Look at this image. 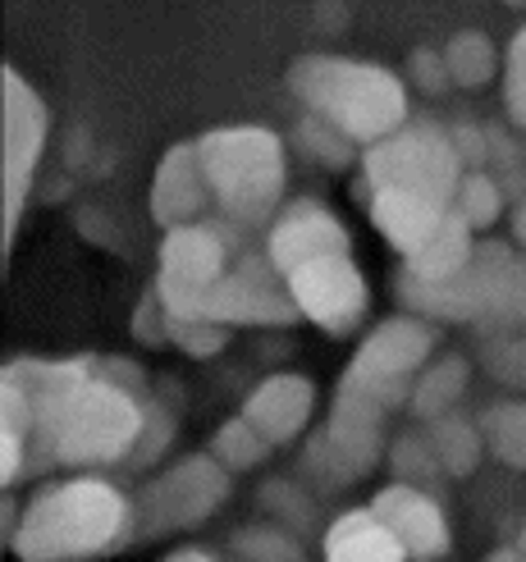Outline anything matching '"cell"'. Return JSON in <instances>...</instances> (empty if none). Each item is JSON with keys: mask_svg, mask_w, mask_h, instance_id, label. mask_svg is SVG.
<instances>
[{"mask_svg": "<svg viewBox=\"0 0 526 562\" xmlns=\"http://www.w3.org/2000/svg\"><path fill=\"white\" fill-rule=\"evenodd\" d=\"M120 371V367H115ZM97 371L92 361H10L14 380L33 403V439L60 467H115L137 462L133 448L147 439L152 398L137 389L133 367L124 375Z\"/></svg>", "mask_w": 526, "mask_h": 562, "instance_id": "6da1fadb", "label": "cell"}, {"mask_svg": "<svg viewBox=\"0 0 526 562\" xmlns=\"http://www.w3.org/2000/svg\"><path fill=\"white\" fill-rule=\"evenodd\" d=\"M133 540V498L97 475L37 490L14 530L19 562H88Z\"/></svg>", "mask_w": 526, "mask_h": 562, "instance_id": "7a4b0ae2", "label": "cell"}, {"mask_svg": "<svg viewBox=\"0 0 526 562\" xmlns=\"http://www.w3.org/2000/svg\"><path fill=\"white\" fill-rule=\"evenodd\" d=\"M293 97L312 110V120L344 133L348 143L376 147L407 124V88L403 78L344 55H298L289 65Z\"/></svg>", "mask_w": 526, "mask_h": 562, "instance_id": "3957f363", "label": "cell"}, {"mask_svg": "<svg viewBox=\"0 0 526 562\" xmlns=\"http://www.w3.org/2000/svg\"><path fill=\"white\" fill-rule=\"evenodd\" d=\"M198 151H202L211 202L234 224L257 229V224L275 215L289 183V160H284V143L270 128H257V124L211 128L198 137Z\"/></svg>", "mask_w": 526, "mask_h": 562, "instance_id": "277c9868", "label": "cell"}, {"mask_svg": "<svg viewBox=\"0 0 526 562\" xmlns=\"http://www.w3.org/2000/svg\"><path fill=\"white\" fill-rule=\"evenodd\" d=\"M362 175L371 192L422 196V202L449 211L462 183V156L454 147V133L407 120L399 133L380 137L376 147L362 151Z\"/></svg>", "mask_w": 526, "mask_h": 562, "instance_id": "5b68a950", "label": "cell"}, {"mask_svg": "<svg viewBox=\"0 0 526 562\" xmlns=\"http://www.w3.org/2000/svg\"><path fill=\"white\" fill-rule=\"evenodd\" d=\"M234 481L211 453L179 458L170 471H160L133 494V540L175 536V530L202 526L220 503L230 498Z\"/></svg>", "mask_w": 526, "mask_h": 562, "instance_id": "8992f818", "label": "cell"}, {"mask_svg": "<svg viewBox=\"0 0 526 562\" xmlns=\"http://www.w3.org/2000/svg\"><path fill=\"white\" fill-rule=\"evenodd\" d=\"M430 352H435V329L426 321L390 316V321H380L367 334V344L352 352L339 389L362 393V398H371L390 412V407L412 398V384H417V371L430 361Z\"/></svg>", "mask_w": 526, "mask_h": 562, "instance_id": "52a82bcc", "label": "cell"}, {"mask_svg": "<svg viewBox=\"0 0 526 562\" xmlns=\"http://www.w3.org/2000/svg\"><path fill=\"white\" fill-rule=\"evenodd\" d=\"M380 430H384V407L362 398L352 389H335V407H329L325 430L307 443V471L325 485H352L380 462Z\"/></svg>", "mask_w": 526, "mask_h": 562, "instance_id": "ba28073f", "label": "cell"}, {"mask_svg": "<svg viewBox=\"0 0 526 562\" xmlns=\"http://www.w3.org/2000/svg\"><path fill=\"white\" fill-rule=\"evenodd\" d=\"M175 321H206L220 329L225 325H293L298 306L270 261L247 257L234 266V274L220 279L215 289H206L202 297H192L183 312H175Z\"/></svg>", "mask_w": 526, "mask_h": 562, "instance_id": "9c48e42d", "label": "cell"}, {"mask_svg": "<svg viewBox=\"0 0 526 562\" xmlns=\"http://www.w3.org/2000/svg\"><path fill=\"white\" fill-rule=\"evenodd\" d=\"M0 88H5V251H10L27 192H33L51 115H46V101L33 92V82L14 65H5V74H0Z\"/></svg>", "mask_w": 526, "mask_h": 562, "instance_id": "30bf717a", "label": "cell"}, {"mask_svg": "<svg viewBox=\"0 0 526 562\" xmlns=\"http://www.w3.org/2000/svg\"><path fill=\"white\" fill-rule=\"evenodd\" d=\"M284 289L298 306V316H307L325 334L357 329V321L367 316V302H371L367 279L352 266V257H329V261L302 266L284 279Z\"/></svg>", "mask_w": 526, "mask_h": 562, "instance_id": "8fae6325", "label": "cell"}, {"mask_svg": "<svg viewBox=\"0 0 526 562\" xmlns=\"http://www.w3.org/2000/svg\"><path fill=\"white\" fill-rule=\"evenodd\" d=\"M225 238L211 224H188L160 238V274H156V297L165 316L183 312L192 297H202L225 279Z\"/></svg>", "mask_w": 526, "mask_h": 562, "instance_id": "7c38bea8", "label": "cell"}, {"mask_svg": "<svg viewBox=\"0 0 526 562\" xmlns=\"http://www.w3.org/2000/svg\"><path fill=\"white\" fill-rule=\"evenodd\" d=\"M329 257H352V238L339 224V215L321 202H307V196L289 202L266 238V261L275 266V274L289 279L293 270L312 261H329Z\"/></svg>", "mask_w": 526, "mask_h": 562, "instance_id": "4fadbf2b", "label": "cell"}, {"mask_svg": "<svg viewBox=\"0 0 526 562\" xmlns=\"http://www.w3.org/2000/svg\"><path fill=\"white\" fill-rule=\"evenodd\" d=\"M371 513L403 544L407 558L430 562V558H445L449 553V540H454L449 536V521H445V513H439V503L430 494H422L417 485H399L394 481V485L376 490Z\"/></svg>", "mask_w": 526, "mask_h": 562, "instance_id": "5bb4252c", "label": "cell"}, {"mask_svg": "<svg viewBox=\"0 0 526 562\" xmlns=\"http://www.w3.org/2000/svg\"><path fill=\"white\" fill-rule=\"evenodd\" d=\"M206 202H211V188H206V175H202L198 143H175L160 156L156 175H152V220L165 234H175V229L198 224Z\"/></svg>", "mask_w": 526, "mask_h": 562, "instance_id": "9a60e30c", "label": "cell"}, {"mask_svg": "<svg viewBox=\"0 0 526 562\" xmlns=\"http://www.w3.org/2000/svg\"><path fill=\"white\" fill-rule=\"evenodd\" d=\"M312 412H316V384L307 375H270L243 398V420L270 448L298 439L307 430Z\"/></svg>", "mask_w": 526, "mask_h": 562, "instance_id": "2e32d148", "label": "cell"}, {"mask_svg": "<svg viewBox=\"0 0 526 562\" xmlns=\"http://www.w3.org/2000/svg\"><path fill=\"white\" fill-rule=\"evenodd\" d=\"M367 206H371V224L384 234V243L403 251V257H417L449 215L445 206L422 202V196H403V192H371Z\"/></svg>", "mask_w": 526, "mask_h": 562, "instance_id": "e0dca14e", "label": "cell"}, {"mask_svg": "<svg viewBox=\"0 0 526 562\" xmlns=\"http://www.w3.org/2000/svg\"><path fill=\"white\" fill-rule=\"evenodd\" d=\"M325 562H407V553L371 508H352L325 530Z\"/></svg>", "mask_w": 526, "mask_h": 562, "instance_id": "ac0fdd59", "label": "cell"}, {"mask_svg": "<svg viewBox=\"0 0 526 562\" xmlns=\"http://www.w3.org/2000/svg\"><path fill=\"white\" fill-rule=\"evenodd\" d=\"M472 251H477V234L449 211L445 224H439V234L417 251V257H407V279H417V284H449L454 274L467 270Z\"/></svg>", "mask_w": 526, "mask_h": 562, "instance_id": "d6986e66", "label": "cell"}, {"mask_svg": "<svg viewBox=\"0 0 526 562\" xmlns=\"http://www.w3.org/2000/svg\"><path fill=\"white\" fill-rule=\"evenodd\" d=\"M467 380H472V367H467V357H439L435 367H426L412 384V398H407V412L417 420H439L449 416V407L462 398Z\"/></svg>", "mask_w": 526, "mask_h": 562, "instance_id": "ffe728a7", "label": "cell"}, {"mask_svg": "<svg viewBox=\"0 0 526 562\" xmlns=\"http://www.w3.org/2000/svg\"><path fill=\"white\" fill-rule=\"evenodd\" d=\"M477 325L485 329H500V334H517L526 329V261H508L494 270L490 289L481 297V312H477Z\"/></svg>", "mask_w": 526, "mask_h": 562, "instance_id": "44dd1931", "label": "cell"}, {"mask_svg": "<svg viewBox=\"0 0 526 562\" xmlns=\"http://www.w3.org/2000/svg\"><path fill=\"white\" fill-rule=\"evenodd\" d=\"M426 443H430V453L439 462V471H449V475H472L485 458V439L477 426H467V420L458 416H439L426 426Z\"/></svg>", "mask_w": 526, "mask_h": 562, "instance_id": "7402d4cb", "label": "cell"}, {"mask_svg": "<svg viewBox=\"0 0 526 562\" xmlns=\"http://www.w3.org/2000/svg\"><path fill=\"white\" fill-rule=\"evenodd\" d=\"M445 65H449V78L458 88H485L500 69V55H494L490 37L481 27H458V33L445 42Z\"/></svg>", "mask_w": 526, "mask_h": 562, "instance_id": "603a6c76", "label": "cell"}, {"mask_svg": "<svg viewBox=\"0 0 526 562\" xmlns=\"http://www.w3.org/2000/svg\"><path fill=\"white\" fill-rule=\"evenodd\" d=\"M481 439L490 443V453L526 471V403H500L481 416Z\"/></svg>", "mask_w": 526, "mask_h": 562, "instance_id": "cb8c5ba5", "label": "cell"}, {"mask_svg": "<svg viewBox=\"0 0 526 562\" xmlns=\"http://www.w3.org/2000/svg\"><path fill=\"white\" fill-rule=\"evenodd\" d=\"M211 458L225 467L230 475L234 471H253V467H261L270 458V443L253 426H247L243 416H234V420H225V426L211 435Z\"/></svg>", "mask_w": 526, "mask_h": 562, "instance_id": "d4e9b609", "label": "cell"}, {"mask_svg": "<svg viewBox=\"0 0 526 562\" xmlns=\"http://www.w3.org/2000/svg\"><path fill=\"white\" fill-rule=\"evenodd\" d=\"M500 206H504V196H500V183H494L490 175H462L449 211L477 234V229H490V224L500 220Z\"/></svg>", "mask_w": 526, "mask_h": 562, "instance_id": "484cf974", "label": "cell"}, {"mask_svg": "<svg viewBox=\"0 0 526 562\" xmlns=\"http://www.w3.org/2000/svg\"><path fill=\"white\" fill-rule=\"evenodd\" d=\"M165 339H170L175 348H183L188 357H215L230 348V334L220 325H206V321H175L165 316Z\"/></svg>", "mask_w": 526, "mask_h": 562, "instance_id": "4316f807", "label": "cell"}, {"mask_svg": "<svg viewBox=\"0 0 526 562\" xmlns=\"http://www.w3.org/2000/svg\"><path fill=\"white\" fill-rule=\"evenodd\" d=\"M504 105L517 128H526V23L513 33L504 55Z\"/></svg>", "mask_w": 526, "mask_h": 562, "instance_id": "83f0119b", "label": "cell"}, {"mask_svg": "<svg viewBox=\"0 0 526 562\" xmlns=\"http://www.w3.org/2000/svg\"><path fill=\"white\" fill-rule=\"evenodd\" d=\"M234 544H238V553H243L247 562H302L298 544H293L289 536H280L275 526H253V530H243Z\"/></svg>", "mask_w": 526, "mask_h": 562, "instance_id": "f1b7e54d", "label": "cell"}, {"mask_svg": "<svg viewBox=\"0 0 526 562\" xmlns=\"http://www.w3.org/2000/svg\"><path fill=\"white\" fill-rule=\"evenodd\" d=\"M298 137H302V147H312L325 165H335V170H344V165L352 160V143H348V137L344 133H335V128H329V124H321V120H302V128H298Z\"/></svg>", "mask_w": 526, "mask_h": 562, "instance_id": "f546056e", "label": "cell"}, {"mask_svg": "<svg viewBox=\"0 0 526 562\" xmlns=\"http://www.w3.org/2000/svg\"><path fill=\"white\" fill-rule=\"evenodd\" d=\"M390 467H394V475H399V485L412 481V471H417V475H435V471H439L426 435H403V439L394 443V453H390Z\"/></svg>", "mask_w": 526, "mask_h": 562, "instance_id": "4dcf8cb0", "label": "cell"}, {"mask_svg": "<svg viewBox=\"0 0 526 562\" xmlns=\"http://www.w3.org/2000/svg\"><path fill=\"white\" fill-rule=\"evenodd\" d=\"M407 74H412V82H417L426 97H439L445 88H454L449 65H445V50H412L407 55Z\"/></svg>", "mask_w": 526, "mask_h": 562, "instance_id": "1f68e13d", "label": "cell"}, {"mask_svg": "<svg viewBox=\"0 0 526 562\" xmlns=\"http://www.w3.org/2000/svg\"><path fill=\"white\" fill-rule=\"evenodd\" d=\"M490 371L513 389H526V339H504L490 352Z\"/></svg>", "mask_w": 526, "mask_h": 562, "instance_id": "d6a6232c", "label": "cell"}, {"mask_svg": "<svg viewBox=\"0 0 526 562\" xmlns=\"http://www.w3.org/2000/svg\"><path fill=\"white\" fill-rule=\"evenodd\" d=\"M165 306H160V297H156V289L143 297V306H137V312H133V334H137V339H143V344H152V348H160V344H170V339H165Z\"/></svg>", "mask_w": 526, "mask_h": 562, "instance_id": "836d02e7", "label": "cell"}, {"mask_svg": "<svg viewBox=\"0 0 526 562\" xmlns=\"http://www.w3.org/2000/svg\"><path fill=\"white\" fill-rule=\"evenodd\" d=\"M261 498L270 503V508L293 513V521H298V526H312V503H307V498H289V485H266V490H261Z\"/></svg>", "mask_w": 526, "mask_h": 562, "instance_id": "e575fe53", "label": "cell"}, {"mask_svg": "<svg viewBox=\"0 0 526 562\" xmlns=\"http://www.w3.org/2000/svg\"><path fill=\"white\" fill-rule=\"evenodd\" d=\"M165 562H215L206 549H175L170 558H165Z\"/></svg>", "mask_w": 526, "mask_h": 562, "instance_id": "d590c367", "label": "cell"}, {"mask_svg": "<svg viewBox=\"0 0 526 562\" xmlns=\"http://www.w3.org/2000/svg\"><path fill=\"white\" fill-rule=\"evenodd\" d=\"M485 562H526V558L517 553V544H504V549H494Z\"/></svg>", "mask_w": 526, "mask_h": 562, "instance_id": "8d00e7d4", "label": "cell"}, {"mask_svg": "<svg viewBox=\"0 0 526 562\" xmlns=\"http://www.w3.org/2000/svg\"><path fill=\"white\" fill-rule=\"evenodd\" d=\"M513 238H517V243L526 247V202H522V206L513 211Z\"/></svg>", "mask_w": 526, "mask_h": 562, "instance_id": "74e56055", "label": "cell"}, {"mask_svg": "<svg viewBox=\"0 0 526 562\" xmlns=\"http://www.w3.org/2000/svg\"><path fill=\"white\" fill-rule=\"evenodd\" d=\"M517 553L526 558V526H522V536H517Z\"/></svg>", "mask_w": 526, "mask_h": 562, "instance_id": "f35d334b", "label": "cell"}]
</instances>
